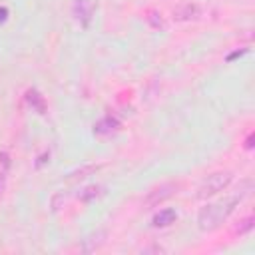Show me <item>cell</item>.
<instances>
[{"instance_id":"cell-1","label":"cell","mask_w":255,"mask_h":255,"mask_svg":"<svg viewBox=\"0 0 255 255\" xmlns=\"http://www.w3.org/2000/svg\"><path fill=\"white\" fill-rule=\"evenodd\" d=\"M241 201L239 197H229L225 201H217V203H207L205 207H201L199 215H197V225L201 231H213L217 229L227 217L229 213L235 209V205Z\"/></svg>"},{"instance_id":"cell-2","label":"cell","mask_w":255,"mask_h":255,"mask_svg":"<svg viewBox=\"0 0 255 255\" xmlns=\"http://www.w3.org/2000/svg\"><path fill=\"white\" fill-rule=\"evenodd\" d=\"M231 179H233V173L231 171H215V173L207 175L201 181L199 189H197V197L199 199H207V197L217 195L219 191L227 189V185L231 183Z\"/></svg>"},{"instance_id":"cell-3","label":"cell","mask_w":255,"mask_h":255,"mask_svg":"<svg viewBox=\"0 0 255 255\" xmlns=\"http://www.w3.org/2000/svg\"><path fill=\"white\" fill-rule=\"evenodd\" d=\"M175 189H177V185H175V183H161L159 187L151 189V191L145 195L143 203H145L147 207H155V205L163 203L165 199H169V197L175 193Z\"/></svg>"},{"instance_id":"cell-4","label":"cell","mask_w":255,"mask_h":255,"mask_svg":"<svg viewBox=\"0 0 255 255\" xmlns=\"http://www.w3.org/2000/svg\"><path fill=\"white\" fill-rule=\"evenodd\" d=\"M199 16H201V8H199V4H195V2H185V4H181V6H177V8L173 10V18L179 20V22L197 20Z\"/></svg>"},{"instance_id":"cell-5","label":"cell","mask_w":255,"mask_h":255,"mask_svg":"<svg viewBox=\"0 0 255 255\" xmlns=\"http://www.w3.org/2000/svg\"><path fill=\"white\" fill-rule=\"evenodd\" d=\"M92 12H94V6H92L90 0H76L74 2V16L82 26H88V22L92 18Z\"/></svg>"},{"instance_id":"cell-6","label":"cell","mask_w":255,"mask_h":255,"mask_svg":"<svg viewBox=\"0 0 255 255\" xmlns=\"http://www.w3.org/2000/svg\"><path fill=\"white\" fill-rule=\"evenodd\" d=\"M175 219H177L175 209H161L159 213L153 215L151 223H153V227H167V225H171Z\"/></svg>"},{"instance_id":"cell-7","label":"cell","mask_w":255,"mask_h":255,"mask_svg":"<svg viewBox=\"0 0 255 255\" xmlns=\"http://www.w3.org/2000/svg\"><path fill=\"white\" fill-rule=\"evenodd\" d=\"M26 100H28L30 108L36 110L38 114H44V112H46V102H44V98H42L36 90H30V92L26 94Z\"/></svg>"},{"instance_id":"cell-8","label":"cell","mask_w":255,"mask_h":255,"mask_svg":"<svg viewBox=\"0 0 255 255\" xmlns=\"http://www.w3.org/2000/svg\"><path fill=\"white\" fill-rule=\"evenodd\" d=\"M116 128H118V120H114V118H104V120H100V122L94 126V131H96L98 135H106V133H112Z\"/></svg>"},{"instance_id":"cell-9","label":"cell","mask_w":255,"mask_h":255,"mask_svg":"<svg viewBox=\"0 0 255 255\" xmlns=\"http://www.w3.org/2000/svg\"><path fill=\"white\" fill-rule=\"evenodd\" d=\"M145 20L151 28H163V18H161V12H157V10H149Z\"/></svg>"},{"instance_id":"cell-10","label":"cell","mask_w":255,"mask_h":255,"mask_svg":"<svg viewBox=\"0 0 255 255\" xmlns=\"http://www.w3.org/2000/svg\"><path fill=\"white\" fill-rule=\"evenodd\" d=\"M251 227H253V217L249 215V217H245V219H241V221H239L237 233H247V231H249Z\"/></svg>"},{"instance_id":"cell-11","label":"cell","mask_w":255,"mask_h":255,"mask_svg":"<svg viewBox=\"0 0 255 255\" xmlns=\"http://www.w3.org/2000/svg\"><path fill=\"white\" fill-rule=\"evenodd\" d=\"M96 195H98V187H86L84 193L80 195V199H82V201H90V199L96 197Z\"/></svg>"},{"instance_id":"cell-12","label":"cell","mask_w":255,"mask_h":255,"mask_svg":"<svg viewBox=\"0 0 255 255\" xmlns=\"http://www.w3.org/2000/svg\"><path fill=\"white\" fill-rule=\"evenodd\" d=\"M6 14H8V10H6V8H0V22L6 20Z\"/></svg>"},{"instance_id":"cell-13","label":"cell","mask_w":255,"mask_h":255,"mask_svg":"<svg viewBox=\"0 0 255 255\" xmlns=\"http://www.w3.org/2000/svg\"><path fill=\"white\" fill-rule=\"evenodd\" d=\"M0 187H2V183H0Z\"/></svg>"}]
</instances>
